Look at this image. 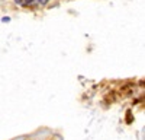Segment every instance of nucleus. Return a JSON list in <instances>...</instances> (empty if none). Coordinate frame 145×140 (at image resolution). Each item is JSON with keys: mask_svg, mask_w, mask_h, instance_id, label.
I'll return each instance as SVG.
<instances>
[{"mask_svg": "<svg viewBox=\"0 0 145 140\" xmlns=\"http://www.w3.org/2000/svg\"><path fill=\"white\" fill-rule=\"evenodd\" d=\"M48 2V0H41V3H46Z\"/></svg>", "mask_w": 145, "mask_h": 140, "instance_id": "f03ea898", "label": "nucleus"}, {"mask_svg": "<svg viewBox=\"0 0 145 140\" xmlns=\"http://www.w3.org/2000/svg\"><path fill=\"white\" fill-rule=\"evenodd\" d=\"M33 0H16V3L18 5H29V3H32Z\"/></svg>", "mask_w": 145, "mask_h": 140, "instance_id": "f257e3e1", "label": "nucleus"}]
</instances>
